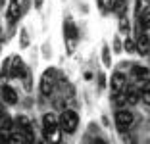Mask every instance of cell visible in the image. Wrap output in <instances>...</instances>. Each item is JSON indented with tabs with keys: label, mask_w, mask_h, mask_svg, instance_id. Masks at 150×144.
<instances>
[{
	"label": "cell",
	"mask_w": 150,
	"mask_h": 144,
	"mask_svg": "<svg viewBox=\"0 0 150 144\" xmlns=\"http://www.w3.org/2000/svg\"><path fill=\"white\" fill-rule=\"evenodd\" d=\"M77 125H79V115L75 114L73 109H66V112L62 114V117H60V127H62V131L67 133V135H71V133H75Z\"/></svg>",
	"instance_id": "cell-1"
},
{
	"label": "cell",
	"mask_w": 150,
	"mask_h": 144,
	"mask_svg": "<svg viewBox=\"0 0 150 144\" xmlns=\"http://www.w3.org/2000/svg\"><path fill=\"white\" fill-rule=\"evenodd\" d=\"M110 88H112V94H123L125 88H127V79L121 71H115L110 79Z\"/></svg>",
	"instance_id": "cell-2"
},
{
	"label": "cell",
	"mask_w": 150,
	"mask_h": 144,
	"mask_svg": "<svg viewBox=\"0 0 150 144\" xmlns=\"http://www.w3.org/2000/svg\"><path fill=\"white\" fill-rule=\"evenodd\" d=\"M115 125H117L119 131H127L133 125V114L129 109H117L115 112Z\"/></svg>",
	"instance_id": "cell-3"
},
{
	"label": "cell",
	"mask_w": 150,
	"mask_h": 144,
	"mask_svg": "<svg viewBox=\"0 0 150 144\" xmlns=\"http://www.w3.org/2000/svg\"><path fill=\"white\" fill-rule=\"evenodd\" d=\"M54 88V71H46V73L42 75V79H40V94L42 96H48L50 92H52Z\"/></svg>",
	"instance_id": "cell-4"
},
{
	"label": "cell",
	"mask_w": 150,
	"mask_h": 144,
	"mask_svg": "<svg viewBox=\"0 0 150 144\" xmlns=\"http://www.w3.org/2000/svg\"><path fill=\"white\" fill-rule=\"evenodd\" d=\"M42 125H44V133H46V138H54L52 133L58 131V121L52 114H46L42 117Z\"/></svg>",
	"instance_id": "cell-5"
},
{
	"label": "cell",
	"mask_w": 150,
	"mask_h": 144,
	"mask_svg": "<svg viewBox=\"0 0 150 144\" xmlns=\"http://www.w3.org/2000/svg\"><path fill=\"white\" fill-rule=\"evenodd\" d=\"M0 96H2V102L4 104H16L18 102V92L13 90L10 85H2L0 87Z\"/></svg>",
	"instance_id": "cell-6"
},
{
	"label": "cell",
	"mask_w": 150,
	"mask_h": 144,
	"mask_svg": "<svg viewBox=\"0 0 150 144\" xmlns=\"http://www.w3.org/2000/svg\"><path fill=\"white\" fill-rule=\"evenodd\" d=\"M135 46H137V52H139V54L150 52V37L146 35L144 31H142V33H139L137 40H135Z\"/></svg>",
	"instance_id": "cell-7"
},
{
	"label": "cell",
	"mask_w": 150,
	"mask_h": 144,
	"mask_svg": "<svg viewBox=\"0 0 150 144\" xmlns=\"http://www.w3.org/2000/svg\"><path fill=\"white\" fill-rule=\"evenodd\" d=\"M12 75L13 77H19V79L25 75V66H23V61H21L19 56H16L12 60Z\"/></svg>",
	"instance_id": "cell-8"
},
{
	"label": "cell",
	"mask_w": 150,
	"mask_h": 144,
	"mask_svg": "<svg viewBox=\"0 0 150 144\" xmlns=\"http://www.w3.org/2000/svg\"><path fill=\"white\" fill-rule=\"evenodd\" d=\"M64 33H66V39H67L69 48H71V46H73V40L77 39V29H75V25H73L71 19H67V21H66V29H64Z\"/></svg>",
	"instance_id": "cell-9"
},
{
	"label": "cell",
	"mask_w": 150,
	"mask_h": 144,
	"mask_svg": "<svg viewBox=\"0 0 150 144\" xmlns=\"http://www.w3.org/2000/svg\"><path fill=\"white\" fill-rule=\"evenodd\" d=\"M133 75L137 77L139 83H142V81L150 79V71L146 69V67H142V66H133Z\"/></svg>",
	"instance_id": "cell-10"
},
{
	"label": "cell",
	"mask_w": 150,
	"mask_h": 144,
	"mask_svg": "<svg viewBox=\"0 0 150 144\" xmlns=\"http://www.w3.org/2000/svg\"><path fill=\"white\" fill-rule=\"evenodd\" d=\"M141 100L146 106H150V79H146V81L141 83Z\"/></svg>",
	"instance_id": "cell-11"
},
{
	"label": "cell",
	"mask_w": 150,
	"mask_h": 144,
	"mask_svg": "<svg viewBox=\"0 0 150 144\" xmlns=\"http://www.w3.org/2000/svg\"><path fill=\"white\" fill-rule=\"evenodd\" d=\"M139 27H141L142 31L150 29V8L146 10V12H142L141 16H139Z\"/></svg>",
	"instance_id": "cell-12"
},
{
	"label": "cell",
	"mask_w": 150,
	"mask_h": 144,
	"mask_svg": "<svg viewBox=\"0 0 150 144\" xmlns=\"http://www.w3.org/2000/svg\"><path fill=\"white\" fill-rule=\"evenodd\" d=\"M18 16H19V0H10L8 18L10 19H18Z\"/></svg>",
	"instance_id": "cell-13"
},
{
	"label": "cell",
	"mask_w": 150,
	"mask_h": 144,
	"mask_svg": "<svg viewBox=\"0 0 150 144\" xmlns=\"http://www.w3.org/2000/svg\"><path fill=\"white\" fill-rule=\"evenodd\" d=\"M150 8V0H137V6H135V13H137V18L141 16L142 12Z\"/></svg>",
	"instance_id": "cell-14"
},
{
	"label": "cell",
	"mask_w": 150,
	"mask_h": 144,
	"mask_svg": "<svg viewBox=\"0 0 150 144\" xmlns=\"http://www.w3.org/2000/svg\"><path fill=\"white\" fill-rule=\"evenodd\" d=\"M102 61H104V66H108V67H110L112 58H110V50H108V46H104V48H102Z\"/></svg>",
	"instance_id": "cell-15"
},
{
	"label": "cell",
	"mask_w": 150,
	"mask_h": 144,
	"mask_svg": "<svg viewBox=\"0 0 150 144\" xmlns=\"http://www.w3.org/2000/svg\"><path fill=\"white\" fill-rule=\"evenodd\" d=\"M21 46H29V33H27V29H21Z\"/></svg>",
	"instance_id": "cell-16"
},
{
	"label": "cell",
	"mask_w": 150,
	"mask_h": 144,
	"mask_svg": "<svg viewBox=\"0 0 150 144\" xmlns=\"http://www.w3.org/2000/svg\"><path fill=\"white\" fill-rule=\"evenodd\" d=\"M125 50L127 52H137V46H135V42L131 39H125Z\"/></svg>",
	"instance_id": "cell-17"
},
{
	"label": "cell",
	"mask_w": 150,
	"mask_h": 144,
	"mask_svg": "<svg viewBox=\"0 0 150 144\" xmlns=\"http://www.w3.org/2000/svg\"><path fill=\"white\" fill-rule=\"evenodd\" d=\"M119 31L127 35V31H129V23H127V19H125V18H121V21H119Z\"/></svg>",
	"instance_id": "cell-18"
},
{
	"label": "cell",
	"mask_w": 150,
	"mask_h": 144,
	"mask_svg": "<svg viewBox=\"0 0 150 144\" xmlns=\"http://www.w3.org/2000/svg\"><path fill=\"white\" fill-rule=\"evenodd\" d=\"M6 119V109H4V106H2V102H0V123Z\"/></svg>",
	"instance_id": "cell-19"
},
{
	"label": "cell",
	"mask_w": 150,
	"mask_h": 144,
	"mask_svg": "<svg viewBox=\"0 0 150 144\" xmlns=\"http://www.w3.org/2000/svg\"><path fill=\"white\" fill-rule=\"evenodd\" d=\"M98 4H100V6H102V8L106 10V8H108V6H112V0H98Z\"/></svg>",
	"instance_id": "cell-20"
},
{
	"label": "cell",
	"mask_w": 150,
	"mask_h": 144,
	"mask_svg": "<svg viewBox=\"0 0 150 144\" xmlns=\"http://www.w3.org/2000/svg\"><path fill=\"white\" fill-rule=\"evenodd\" d=\"M35 6H37V8H40V6H42V0H35Z\"/></svg>",
	"instance_id": "cell-21"
}]
</instances>
